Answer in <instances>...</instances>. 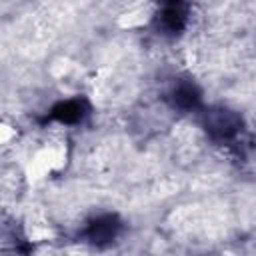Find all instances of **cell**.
I'll use <instances>...</instances> for the list:
<instances>
[{
	"label": "cell",
	"instance_id": "5b68a950",
	"mask_svg": "<svg viewBox=\"0 0 256 256\" xmlns=\"http://www.w3.org/2000/svg\"><path fill=\"white\" fill-rule=\"evenodd\" d=\"M86 116V106L82 100H64L56 104L50 112V118H54L60 124H76Z\"/></svg>",
	"mask_w": 256,
	"mask_h": 256
},
{
	"label": "cell",
	"instance_id": "7a4b0ae2",
	"mask_svg": "<svg viewBox=\"0 0 256 256\" xmlns=\"http://www.w3.org/2000/svg\"><path fill=\"white\" fill-rule=\"evenodd\" d=\"M122 230V222L118 220V216L114 214H102L96 216L94 220H90V224L86 226V240L94 246H108L116 240V236Z\"/></svg>",
	"mask_w": 256,
	"mask_h": 256
},
{
	"label": "cell",
	"instance_id": "6da1fadb",
	"mask_svg": "<svg viewBox=\"0 0 256 256\" xmlns=\"http://www.w3.org/2000/svg\"><path fill=\"white\" fill-rule=\"evenodd\" d=\"M240 116L228 108H212L204 116L206 132L216 140H230L240 132Z\"/></svg>",
	"mask_w": 256,
	"mask_h": 256
},
{
	"label": "cell",
	"instance_id": "3957f363",
	"mask_svg": "<svg viewBox=\"0 0 256 256\" xmlns=\"http://www.w3.org/2000/svg\"><path fill=\"white\" fill-rule=\"evenodd\" d=\"M186 6L184 4H166L156 12L154 20L162 34H178L186 26Z\"/></svg>",
	"mask_w": 256,
	"mask_h": 256
},
{
	"label": "cell",
	"instance_id": "277c9868",
	"mask_svg": "<svg viewBox=\"0 0 256 256\" xmlns=\"http://www.w3.org/2000/svg\"><path fill=\"white\" fill-rule=\"evenodd\" d=\"M200 98L202 96H200L198 86L190 80L176 82L174 88L170 90V102L178 110H194L200 104Z\"/></svg>",
	"mask_w": 256,
	"mask_h": 256
}]
</instances>
